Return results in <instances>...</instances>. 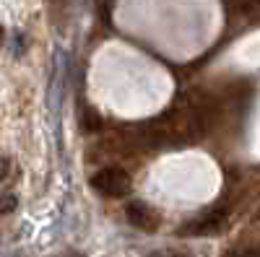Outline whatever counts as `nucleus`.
<instances>
[{
	"mask_svg": "<svg viewBox=\"0 0 260 257\" xmlns=\"http://www.w3.org/2000/svg\"><path fill=\"white\" fill-rule=\"evenodd\" d=\"M91 187L107 198H125L130 192V174L120 166H107L91 177Z\"/></svg>",
	"mask_w": 260,
	"mask_h": 257,
	"instance_id": "obj_1",
	"label": "nucleus"
},
{
	"mask_svg": "<svg viewBox=\"0 0 260 257\" xmlns=\"http://www.w3.org/2000/svg\"><path fill=\"white\" fill-rule=\"evenodd\" d=\"M224 218L226 216L221 210H213V213H208V216H203V218H195V221L185 224L177 234H180V237H206V234L219 231L224 226Z\"/></svg>",
	"mask_w": 260,
	"mask_h": 257,
	"instance_id": "obj_2",
	"label": "nucleus"
},
{
	"mask_svg": "<svg viewBox=\"0 0 260 257\" xmlns=\"http://www.w3.org/2000/svg\"><path fill=\"white\" fill-rule=\"evenodd\" d=\"M125 216H127V221L133 224L136 229H141V231H156V216H154V210H151L146 203H127V208H125Z\"/></svg>",
	"mask_w": 260,
	"mask_h": 257,
	"instance_id": "obj_3",
	"label": "nucleus"
},
{
	"mask_svg": "<svg viewBox=\"0 0 260 257\" xmlns=\"http://www.w3.org/2000/svg\"><path fill=\"white\" fill-rule=\"evenodd\" d=\"M18 205V198L13 195V192H6V195H0V216H8V213H13Z\"/></svg>",
	"mask_w": 260,
	"mask_h": 257,
	"instance_id": "obj_4",
	"label": "nucleus"
},
{
	"mask_svg": "<svg viewBox=\"0 0 260 257\" xmlns=\"http://www.w3.org/2000/svg\"><path fill=\"white\" fill-rule=\"evenodd\" d=\"M229 257H260V247H252V244L234 247V249H229Z\"/></svg>",
	"mask_w": 260,
	"mask_h": 257,
	"instance_id": "obj_5",
	"label": "nucleus"
},
{
	"mask_svg": "<svg viewBox=\"0 0 260 257\" xmlns=\"http://www.w3.org/2000/svg\"><path fill=\"white\" fill-rule=\"evenodd\" d=\"M99 127H102L99 115H94V109H86V130L94 133V130H99Z\"/></svg>",
	"mask_w": 260,
	"mask_h": 257,
	"instance_id": "obj_6",
	"label": "nucleus"
},
{
	"mask_svg": "<svg viewBox=\"0 0 260 257\" xmlns=\"http://www.w3.org/2000/svg\"><path fill=\"white\" fill-rule=\"evenodd\" d=\"M8 171H11V161H8V156H0V182L8 177Z\"/></svg>",
	"mask_w": 260,
	"mask_h": 257,
	"instance_id": "obj_7",
	"label": "nucleus"
},
{
	"mask_svg": "<svg viewBox=\"0 0 260 257\" xmlns=\"http://www.w3.org/2000/svg\"><path fill=\"white\" fill-rule=\"evenodd\" d=\"M0 42H3V26H0Z\"/></svg>",
	"mask_w": 260,
	"mask_h": 257,
	"instance_id": "obj_8",
	"label": "nucleus"
}]
</instances>
